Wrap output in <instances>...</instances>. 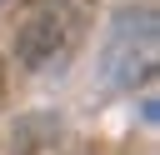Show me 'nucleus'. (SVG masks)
<instances>
[{"label":"nucleus","mask_w":160,"mask_h":155,"mask_svg":"<svg viewBox=\"0 0 160 155\" xmlns=\"http://www.w3.org/2000/svg\"><path fill=\"white\" fill-rule=\"evenodd\" d=\"M0 100H5V60H0Z\"/></svg>","instance_id":"obj_3"},{"label":"nucleus","mask_w":160,"mask_h":155,"mask_svg":"<svg viewBox=\"0 0 160 155\" xmlns=\"http://www.w3.org/2000/svg\"><path fill=\"white\" fill-rule=\"evenodd\" d=\"M90 15H95V0H40L25 15L20 35H15V60L25 70H55V65H65L80 50V40H85Z\"/></svg>","instance_id":"obj_1"},{"label":"nucleus","mask_w":160,"mask_h":155,"mask_svg":"<svg viewBox=\"0 0 160 155\" xmlns=\"http://www.w3.org/2000/svg\"><path fill=\"white\" fill-rule=\"evenodd\" d=\"M0 10H5V0H0Z\"/></svg>","instance_id":"obj_4"},{"label":"nucleus","mask_w":160,"mask_h":155,"mask_svg":"<svg viewBox=\"0 0 160 155\" xmlns=\"http://www.w3.org/2000/svg\"><path fill=\"white\" fill-rule=\"evenodd\" d=\"M155 75V10H120L100 45V80L110 90H135Z\"/></svg>","instance_id":"obj_2"}]
</instances>
